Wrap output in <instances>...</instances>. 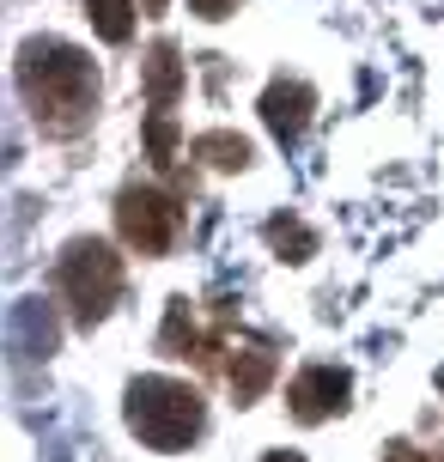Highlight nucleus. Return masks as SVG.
<instances>
[{
  "label": "nucleus",
  "mask_w": 444,
  "mask_h": 462,
  "mask_svg": "<svg viewBox=\"0 0 444 462\" xmlns=\"http://www.w3.org/2000/svg\"><path fill=\"white\" fill-rule=\"evenodd\" d=\"M19 92L49 140H73L97 110V68L61 37H31L19 49Z\"/></svg>",
  "instance_id": "nucleus-1"
},
{
  "label": "nucleus",
  "mask_w": 444,
  "mask_h": 462,
  "mask_svg": "<svg viewBox=\"0 0 444 462\" xmlns=\"http://www.w3.org/2000/svg\"><path fill=\"white\" fill-rule=\"evenodd\" d=\"M208 426V402L183 377H134L128 383V432L153 450H189Z\"/></svg>",
  "instance_id": "nucleus-2"
},
{
  "label": "nucleus",
  "mask_w": 444,
  "mask_h": 462,
  "mask_svg": "<svg viewBox=\"0 0 444 462\" xmlns=\"http://www.w3.org/2000/svg\"><path fill=\"white\" fill-rule=\"evenodd\" d=\"M122 255L104 244V237H73L68 250H61V274H55V286H61V299H68L73 323L92 328L104 323L110 310H116L122 299Z\"/></svg>",
  "instance_id": "nucleus-3"
},
{
  "label": "nucleus",
  "mask_w": 444,
  "mask_h": 462,
  "mask_svg": "<svg viewBox=\"0 0 444 462\" xmlns=\"http://www.w3.org/2000/svg\"><path fill=\"white\" fill-rule=\"evenodd\" d=\"M116 231L128 250L141 255H171L183 237V195H164L153 183H128L116 195Z\"/></svg>",
  "instance_id": "nucleus-4"
},
{
  "label": "nucleus",
  "mask_w": 444,
  "mask_h": 462,
  "mask_svg": "<svg viewBox=\"0 0 444 462\" xmlns=\"http://www.w3.org/2000/svg\"><path fill=\"white\" fill-rule=\"evenodd\" d=\"M347 395H353V377L341 365H304L286 383V408H292L299 426H323V420H335L347 408Z\"/></svg>",
  "instance_id": "nucleus-5"
},
{
  "label": "nucleus",
  "mask_w": 444,
  "mask_h": 462,
  "mask_svg": "<svg viewBox=\"0 0 444 462\" xmlns=\"http://www.w3.org/2000/svg\"><path fill=\"white\" fill-rule=\"evenodd\" d=\"M310 110H317V92L304 86V79H274L268 92H262V122H268V134L292 146V140L310 128Z\"/></svg>",
  "instance_id": "nucleus-6"
},
{
  "label": "nucleus",
  "mask_w": 444,
  "mask_h": 462,
  "mask_svg": "<svg viewBox=\"0 0 444 462\" xmlns=\"http://www.w3.org/2000/svg\"><path fill=\"white\" fill-rule=\"evenodd\" d=\"M159 353H164V359H201V365H213V353H219V328L201 335L195 304L171 299V304H164V328H159Z\"/></svg>",
  "instance_id": "nucleus-7"
},
{
  "label": "nucleus",
  "mask_w": 444,
  "mask_h": 462,
  "mask_svg": "<svg viewBox=\"0 0 444 462\" xmlns=\"http://www.w3.org/2000/svg\"><path fill=\"white\" fill-rule=\"evenodd\" d=\"M141 86H146V104L159 116H171V104L183 97V55H177V43H153L141 61Z\"/></svg>",
  "instance_id": "nucleus-8"
},
{
  "label": "nucleus",
  "mask_w": 444,
  "mask_h": 462,
  "mask_svg": "<svg viewBox=\"0 0 444 462\" xmlns=\"http://www.w3.org/2000/svg\"><path fill=\"white\" fill-rule=\"evenodd\" d=\"M274 365H281V359H274V346H262V341H256V346H244L232 365H226L237 408H250V402H256V395L268 390V383H274Z\"/></svg>",
  "instance_id": "nucleus-9"
},
{
  "label": "nucleus",
  "mask_w": 444,
  "mask_h": 462,
  "mask_svg": "<svg viewBox=\"0 0 444 462\" xmlns=\"http://www.w3.org/2000/svg\"><path fill=\"white\" fill-rule=\"evenodd\" d=\"M189 152H195L201 164H213V171H244V164L256 159V152H250V140H244V134H226V128L195 134V140H189Z\"/></svg>",
  "instance_id": "nucleus-10"
},
{
  "label": "nucleus",
  "mask_w": 444,
  "mask_h": 462,
  "mask_svg": "<svg viewBox=\"0 0 444 462\" xmlns=\"http://www.w3.org/2000/svg\"><path fill=\"white\" fill-rule=\"evenodd\" d=\"M262 237H268V250L281 255V262H310L317 255V231L304 226V219H292V213H274L262 226Z\"/></svg>",
  "instance_id": "nucleus-11"
},
{
  "label": "nucleus",
  "mask_w": 444,
  "mask_h": 462,
  "mask_svg": "<svg viewBox=\"0 0 444 462\" xmlns=\"http://www.w3.org/2000/svg\"><path fill=\"white\" fill-rule=\"evenodd\" d=\"M86 19L97 24L104 43H128L134 37V0H86Z\"/></svg>",
  "instance_id": "nucleus-12"
},
{
  "label": "nucleus",
  "mask_w": 444,
  "mask_h": 462,
  "mask_svg": "<svg viewBox=\"0 0 444 462\" xmlns=\"http://www.w3.org/2000/svg\"><path fill=\"white\" fill-rule=\"evenodd\" d=\"M146 152H153V164H159V171H171V164H177V122H171V116L153 110V128H146Z\"/></svg>",
  "instance_id": "nucleus-13"
},
{
  "label": "nucleus",
  "mask_w": 444,
  "mask_h": 462,
  "mask_svg": "<svg viewBox=\"0 0 444 462\" xmlns=\"http://www.w3.org/2000/svg\"><path fill=\"white\" fill-rule=\"evenodd\" d=\"M189 13H201V19L219 24V19H232V13H237V0H189Z\"/></svg>",
  "instance_id": "nucleus-14"
},
{
  "label": "nucleus",
  "mask_w": 444,
  "mask_h": 462,
  "mask_svg": "<svg viewBox=\"0 0 444 462\" xmlns=\"http://www.w3.org/2000/svg\"><path fill=\"white\" fill-rule=\"evenodd\" d=\"M384 462H432V457H426V450H414V444H390V450H384Z\"/></svg>",
  "instance_id": "nucleus-15"
},
{
  "label": "nucleus",
  "mask_w": 444,
  "mask_h": 462,
  "mask_svg": "<svg viewBox=\"0 0 444 462\" xmlns=\"http://www.w3.org/2000/svg\"><path fill=\"white\" fill-rule=\"evenodd\" d=\"M262 462H304V457H299V450H268Z\"/></svg>",
  "instance_id": "nucleus-16"
},
{
  "label": "nucleus",
  "mask_w": 444,
  "mask_h": 462,
  "mask_svg": "<svg viewBox=\"0 0 444 462\" xmlns=\"http://www.w3.org/2000/svg\"><path fill=\"white\" fill-rule=\"evenodd\" d=\"M159 6H164V0H146V13H159Z\"/></svg>",
  "instance_id": "nucleus-17"
},
{
  "label": "nucleus",
  "mask_w": 444,
  "mask_h": 462,
  "mask_svg": "<svg viewBox=\"0 0 444 462\" xmlns=\"http://www.w3.org/2000/svg\"><path fill=\"white\" fill-rule=\"evenodd\" d=\"M432 462H444V450H432Z\"/></svg>",
  "instance_id": "nucleus-18"
}]
</instances>
